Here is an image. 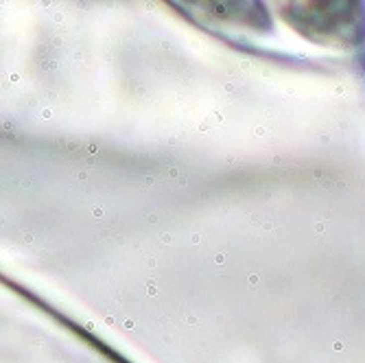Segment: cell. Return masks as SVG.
<instances>
[{
  "label": "cell",
  "instance_id": "6da1fadb",
  "mask_svg": "<svg viewBox=\"0 0 365 363\" xmlns=\"http://www.w3.org/2000/svg\"><path fill=\"white\" fill-rule=\"evenodd\" d=\"M352 4H308L306 13L304 11H297L300 15H304V22H300V29L308 35H315V33H322V40H328V37H339L344 40L346 33L359 29V4L352 11H346L350 9Z\"/></svg>",
  "mask_w": 365,
  "mask_h": 363
}]
</instances>
